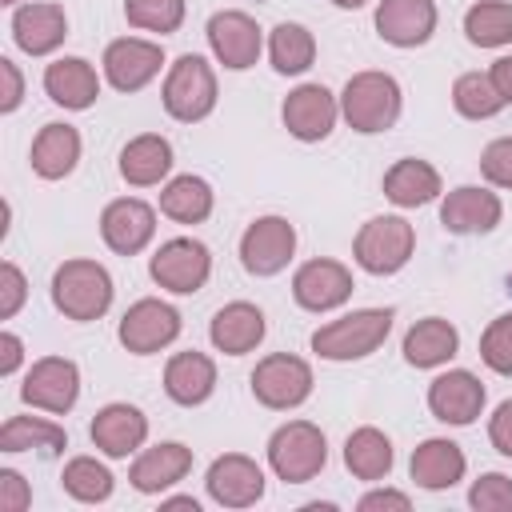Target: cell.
I'll return each instance as SVG.
<instances>
[{
  "mask_svg": "<svg viewBox=\"0 0 512 512\" xmlns=\"http://www.w3.org/2000/svg\"><path fill=\"white\" fill-rule=\"evenodd\" d=\"M340 116L348 120V128L372 136V132H388L400 116V84L388 72H356L348 76L344 92H340Z\"/></svg>",
  "mask_w": 512,
  "mask_h": 512,
  "instance_id": "1",
  "label": "cell"
},
{
  "mask_svg": "<svg viewBox=\"0 0 512 512\" xmlns=\"http://www.w3.org/2000/svg\"><path fill=\"white\" fill-rule=\"evenodd\" d=\"M392 332V308H360L312 332V352L324 360H364Z\"/></svg>",
  "mask_w": 512,
  "mask_h": 512,
  "instance_id": "2",
  "label": "cell"
},
{
  "mask_svg": "<svg viewBox=\"0 0 512 512\" xmlns=\"http://www.w3.org/2000/svg\"><path fill=\"white\" fill-rule=\"evenodd\" d=\"M52 304L68 320H100L112 304V276L96 260H64L52 272Z\"/></svg>",
  "mask_w": 512,
  "mask_h": 512,
  "instance_id": "3",
  "label": "cell"
},
{
  "mask_svg": "<svg viewBox=\"0 0 512 512\" xmlns=\"http://www.w3.org/2000/svg\"><path fill=\"white\" fill-rule=\"evenodd\" d=\"M160 96H164V108H168L172 120L196 124V120H204V116L216 108V72L208 68L204 56L184 52V56L168 68Z\"/></svg>",
  "mask_w": 512,
  "mask_h": 512,
  "instance_id": "4",
  "label": "cell"
},
{
  "mask_svg": "<svg viewBox=\"0 0 512 512\" xmlns=\"http://www.w3.org/2000/svg\"><path fill=\"white\" fill-rule=\"evenodd\" d=\"M416 248V232L404 216H372L356 240H352V256L364 272L372 276H392L412 260Z\"/></svg>",
  "mask_w": 512,
  "mask_h": 512,
  "instance_id": "5",
  "label": "cell"
},
{
  "mask_svg": "<svg viewBox=\"0 0 512 512\" xmlns=\"http://www.w3.org/2000/svg\"><path fill=\"white\" fill-rule=\"evenodd\" d=\"M328 460V444L324 432L308 420H288L272 432L268 440V464L284 484H304L312 480Z\"/></svg>",
  "mask_w": 512,
  "mask_h": 512,
  "instance_id": "6",
  "label": "cell"
},
{
  "mask_svg": "<svg viewBox=\"0 0 512 512\" xmlns=\"http://www.w3.org/2000/svg\"><path fill=\"white\" fill-rule=\"evenodd\" d=\"M252 396L264 408L288 412L312 396V368L292 352H272L252 368Z\"/></svg>",
  "mask_w": 512,
  "mask_h": 512,
  "instance_id": "7",
  "label": "cell"
},
{
  "mask_svg": "<svg viewBox=\"0 0 512 512\" xmlns=\"http://www.w3.org/2000/svg\"><path fill=\"white\" fill-rule=\"evenodd\" d=\"M152 280L176 296H188V292H200L208 272H212V256L200 240L192 236H176V240H164L148 264Z\"/></svg>",
  "mask_w": 512,
  "mask_h": 512,
  "instance_id": "8",
  "label": "cell"
},
{
  "mask_svg": "<svg viewBox=\"0 0 512 512\" xmlns=\"http://www.w3.org/2000/svg\"><path fill=\"white\" fill-rule=\"evenodd\" d=\"M120 344L132 352V356H152L160 348H168L176 336H180V312L164 300H136L124 316H120V328H116Z\"/></svg>",
  "mask_w": 512,
  "mask_h": 512,
  "instance_id": "9",
  "label": "cell"
},
{
  "mask_svg": "<svg viewBox=\"0 0 512 512\" xmlns=\"http://www.w3.org/2000/svg\"><path fill=\"white\" fill-rule=\"evenodd\" d=\"M296 252V228L284 216H260L240 236V264L252 276H276Z\"/></svg>",
  "mask_w": 512,
  "mask_h": 512,
  "instance_id": "10",
  "label": "cell"
},
{
  "mask_svg": "<svg viewBox=\"0 0 512 512\" xmlns=\"http://www.w3.org/2000/svg\"><path fill=\"white\" fill-rule=\"evenodd\" d=\"M20 396L32 408H44L52 416H64L76 404V396H80V372L64 356H40L28 368L24 384H20Z\"/></svg>",
  "mask_w": 512,
  "mask_h": 512,
  "instance_id": "11",
  "label": "cell"
},
{
  "mask_svg": "<svg viewBox=\"0 0 512 512\" xmlns=\"http://www.w3.org/2000/svg\"><path fill=\"white\" fill-rule=\"evenodd\" d=\"M164 64V48L140 36H120L104 48V76L116 92H140Z\"/></svg>",
  "mask_w": 512,
  "mask_h": 512,
  "instance_id": "12",
  "label": "cell"
},
{
  "mask_svg": "<svg viewBox=\"0 0 512 512\" xmlns=\"http://www.w3.org/2000/svg\"><path fill=\"white\" fill-rule=\"evenodd\" d=\"M284 128L296 136V140H324L332 128H336V116H340V100L324 88V84H300L284 96Z\"/></svg>",
  "mask_w": 512,
  "mask_h": 512,
  "instance_id": "13",
  "label": "cell"
},
{
  "mask_svg": "<svg viewBox=\"0 0 512 512\" xmlns=\"http://www.w3.org/2000/svg\"><path fill=\"white\" fill-rule=\"evenodd\" d=\"M208 496L220 504V508H248L264 496V472L252 456L244 452H224L212 460L208 468Z\"/></svg>",
  "mask_w": 512,
  "mask_h": 512,
  "instance_id": "14",
  "label": "cell"
},
{
  "mask_svg": "<svg viewBox=\"0 0 512 512\" xmlns=\"http://www.w3.org/2000/svg\"><path fill=\"white\" fill-rule=\"evenodd\" d=\"M292 296L308 312H332L352 296V272L340 260H308L292 276Z\"/></svg>",
  "mask_w": 512,
  "mask_h": 512,
  "instance_id": "15",
  "label": "cell"
},
{
  "mask_svg": "<svg viewBox=\"0 0 512 512\" xmlns=\"http://www.w3.org/2000/svg\"><path fill=\"white\" fill-rule=\"evenodd\" d=\"M208 44H212V56L232 72H244L260 60V28L248 12H236V8L216 12L208 20Z\"/></svg>",
  "mask_w": 512,
  "mask_h": 512,
  "instance_id": "16",
  "label": "cell"
},
{
  "mask_svg": "<svg viewBox=\"0 0 512 512\" xmlns=\"http://www.w3.org/2000/svg\"><path fill=\"white\" fill-rule=\"evenodd\" d=\"M100 236L112 252L120 256H136L152 236H156V212L152 204L136 200V196H120L104 208L100 216Z\"/></svg>",
  "mask_w": 512,
  "mask_h": 512,
  "instance_id": "17",
  "label": "cell"
},
{
  "mask_svg": "<svg viewBox=\"0 0 512 512\" xmlns=\"http://www.w3.org/2000/svg\"><path fill=\"white\" fill-rule=\"evenodd\" d=\"M504 216V204L496 192L488 188H476V184H464V188H452L440 204V224L456 236H476V232H492Z\"/></svg>",
  "mask_w": 512,
  "mask_h": 512,
  "instance_id": "18",
  "label": "cell"
},
{
  "mask_svg": "<svg viewBox=\"0 0 512 512\" xmlns=\"http://www.w3.org/2000/svg\"><path fill=\"white\" fill-rule=\"evenodd\" d=\"M428 408L444 424H472L484 408V384L468 368H452L428 384Z\"/></svg>",
  "mask_w": 512,
  "mask_h": 512,
  "instance_id": "19",
  "label": "cell"
},
{
  "mask_svg": "<svg viewBox=\"0 0 512 512\" xmlns=\"http://www.w3.org/2000/svg\"><path fill=\"white\" fill-rule=\"evenodd\" d=\"M92 444L112 456V460H124L132 456L144 436H148V416L136 408V404H104L96 416H92Z\"/></svg>",
  "mask_w": 512,
  "mask_h": 512,
  "instance_id": "20",
  "label": "cell"
},
{
  "mask_svg": "<svg viewBox=\"0 0 512 512\" xmlns=\"http://www.w3.org/2000/svg\"><path fill=\"white\" fill-rule=\"evenodd\" d=\"M376 32L380 40L396 48H416L436 32V4L432 0H380Z\"/></svg>",
  "mask_w": 512,
  "mask_h": 512,
  "instance_id": "21",
  "label": "cell"
},
{
  "mask_svg": "<svg viewBox=\"0 0 512 512\" xmlns=\"http://www.w3.org/2000/svg\"><path fill=\"white\" fill-rule=\"evenodd\" d=\"M68 36V16L60 4H20L12 12V40L28 56H48Z\"/></svg>",
  "mask_w": 512,
  "mask_h": 512,
  "instance_id": "22",
  "label": "cell"
},
{
  "mask_svg": "<svg viewBox=\"0 0 512 512\" xmlns=\"http://www.w3.org/2000/svg\"><path fill=\"white\" fill-rule=\"evenodd\" d=\"M44 92L72 112H84L100 96V76L84 56H60L44 68Z\"/></svg>",
  "mask_w": 512,
  "mask_h": 512,
  "instance_id": "23",
  "label": "cell"
},
{
  "mask_svg": "<svg viewBox=\"0 0 512 512\" xmlns=\"http://www.w3.org/2000/svg\"><path fill=\"white\" fill-rule=\"evenodd\" d=\"M188 472H192V448H184L176 440H164V444L144 448L132 460L128 480H132L136 492H164V488L180 484Z\"/></svg>",
  "mask_w": 512,
  "mask_h": 512,
  "instance_id": "24",
  "label": "cell"
},
{
  "mask_svg": "<svg viewBox=\"0 0 512 512\" xmlns=\"http://www.w3.org/2000/svg\"><path fill=\"white\" fill-rule=\"evenodd\" d=\"M208 336H212L216 352H224V356H244V352H252V348L264 340V312H260L256 304H248V300H232V304H224V308L212 316Z\"/></svg>",
  "mask_w": 512,
  "mask_h": 512,
  "instance_id": "25",
  "label": "cell"
},
{
  "mask_svg": "<svg viewBox=\"0 0 512 512\" xmlns=\"http://www.w3.org/2000/svg\"><path fill=\"white\" fill-rule=\"evenodd\" d=\"M212 388H216V364H212V356L188 348V352H176L164 364V392L176 404H184V408L204 404L212 396Z\"/></svg>",
  "mask_w": 512,
  "mask_h": 512,
  "instance_id": "26",
  "label": "cell"
},
{
  "mask_svg": "<svg viewBox=\"0 0 512 512\" xmlns=\"http://www.w3.org/2000/svg\"><path fill=\"white\" fill-rule=\"evenodd\" d=\"M172 172V144L160 132H144L132 136L120 148V176L136 188H152Z\"/></svg>",
  "mask_w": 512,
  "mask_h": 512,
  "instance_id": "27",
  "label": "cell"
},
{
  "mask_svg": "<svg viewBox=\"0 0 512 512\" xmlns=\"http://www.w3.org/2000/svg\"><path fill=\"white\" fill-rule=\"evenodd\" d=\"M408 472H412V480H416L420 488H428V492L452 488V484L464 476V452H460V444H452V440H444V436H432V440H424V444L412 452Z\"/></svg>",
  "mask_w": 512,
  "mask_h": 512,
  "instance_id": "28",
  "label": "cell"
},
{
  "mask_svg": "<svg viewBox=\"0 0 512 512\" xmlns=\"http://www.w3.org/2000/svg\"><path fill=\"white\" fill-rule=\"evenodd\" d=\"M32 172L44 180H64L80 160V132L72 124H44L32 140Z\"/></svg>",
  "mask_w": 512,
  "mask_h": 512,
  "instance_id": "29",
  "label": "cell"
},
{
  "mask_svg": "<svg viewBox=\"0 0 512 512\" xmlns=\"http://www.w3.org/2000/svg\"><path fill=\"white\" fill-rule=\"evenodd\" d=\"M384 196L396 204V208H420L428 200L440 196V172L428 164V160H396L388 172H384Z\"/></svg>",
  "mask_w": 512,
  "mask_h": 512,
  "instance_id": "30",
  "label": "cell"
},
{
  "mask_svg": "<svg viewBox=\"0 0 512 512\" xmlns=\"http://www.w3.org/2000/svg\"><path fill=\"white\" fill-rule=\"evenodd\" d=\"M456 348H460V332L440 316H424L404 332V360L416 368L448 364L456 356Z\"/></svg>",
  "mask_w": 512,
  "mask_h": 512,
  "instance_id": "31",
  "label": "cell"
},
{
  "mask_svg": "<svg viewBox=\"0 0 512 512\" xmlns=\"http://www.w3.org/2000/svg\"><path fill=\"white\" fill-rule=\"evenodd\" d=\"M344 464L356 480H384L392 472V440L380 428H356L344 440Z\"/></svg>",
  "mask_w": 512,
  "mask_h": 512,
  "instance_id": "32",
  "label": "cell"
},
{
  "mask_svg": "<svg viewBox=\"0 0 512 512\" xmlns=\"http://www.w3.org/2000/svg\"><path fill=\"white\" fill-rule=\"evenodd\" d=\"M268 56H272V68H276L280 76H300V72H308L312 60H316V40H312V32H308L304 24L284 20V24H276L272 36H268Z\"/></svg>",
  "mask_w": 512,
  "mask_h": 512,
  "instance_id": "33",
  "label": "cell"
},
{
  "mask_svg": "<svg viewBox=\"0 0 512 512\" xmlns=\"http://www.w3.org/2000/svg\"><path fill=\"white\" fill-rule=\"evenodd\" d=\"M160 212L176 224H200L212 212V188L200 176H176L160 192Z\"/></svg>",
  "mask_w": 512,
  "mask_h": 512,
  "instance_id": "34",
  "label": "cell"
},
{
  "mask_svg": "<svg viewBox=\"0 0 512 512\" xmlns=\"http://www.w3.org/2000/svg\"><path fill=\"white\" fill-rule=\"evenodd\" d=\"M0 448L4 452H28V448H44V452H64L68 436L60 424L40 420V416H12L0 428Z\"/></svg>",
  "mask_w": 512,
  "mask_h": 512,
  "instance_id": "35",
  "label": "cell"
},
{
  "mask_svg": "<svg viewBox=\"0 0 512 512\" xmlns=\"http://www.w3.org/2000/svg\"><path fill=\"white\" fill-rule=\"evenodd\" d=\"M464 32L476 48H504L512 44V4L508 0H480L464 12Z\"/></svg>",
  "mask_w": 512,
  "mask_h": 512,
  "instance_id": "36",
  "label": "cell"
},
{
  "mask_svg": "<svg viewBox=\"0 0 512 512\" xmlns=\"http://www.w3.org/2000/svg\"><path fill=\"white\" fill-rule=\"evenodd\" d=\"M60 484L80 504H100V500L112 496V472L96 456H72L60 472Z\"/></svg>",
  "mask_w": 512,
  "mask_h": 512,
  "instance_id": "37",
  "label": "cell"
},
{
  "mask_svg": "<svg viewBox=\"0 0 512 512\" xmlns=\"http://www.w3.org/2000/svg\"><path fill=\"white\" fill-rule=\"evenodd\" d=\"M452 104L468 120H488V116H496L504 108V96L496 92V84H492L488 72H464L452 84Z\"/></svg>",
  "mask_w": 512,
  "mask_h": 512,
  "instance_id": "38",
  "label": "cell"
},
{
  "mask_svg": "<svg viewBox=\"0 0 512 512\" xmlns=\"http://www.w3.org/2000/svg\"><path fill=\"white\" fill-rule=\"evenodd\" d=\"M124 16L132 28L168 36L184 24V0H124Z\"/></svg>",
  "mask_w": 512,
  "mask_h": 512,
  "instance_id": "39",
  "label": "cell"
},
{
  "mask_svg": "<svg viewBox=\"0 0 512 512\" xmlns=\"http://www.w3.org/2000/svg\"><path fill=\"white\" fill-rule=\"evenodd\" d=\"M480 360L500 372V376H512V312L508 316H496L484 336H480Z\"/></svg>",
  "mask_w": 512,
  "mask_h": 512,
  "instance_id": "40",
  "label": "cell"
},
{
  "mask_svg": "<svg viewBox=\"0 0 512 512\" xmlns=\"http://www.w3.org/2000/svg\"><path fill=\"white\" fill-rule=\"evenodd\" d=\"M468 504L480 508V512H512V480L504 472H484L472 484Z\"/></svg>",
  "mask_w": 512,
  "mask_h": 512,
  "instance_id": "41",
  "label": "cell"
},
{
  "mask_svg": "<svg viewBox=\"0 0 512 512\" xmlns=\"http://www.w3.org/2000/svg\"><path fill=\"white\" fill-rule=\"evenodd\" d=\"M480 172L488 184L512 188V136H500L480 152Z\"/></svg>",
  "mask_w": 512,
  "mask_h": 512,
  "instance_id": "42",
  "label": "cell"
},
{
  "mask_svg": "<svg viewBox=\"0 0 512 512\" xmlns=\"http://www.w3.org/2000/svg\"><path fill=\"white\" fill-rule=\"evenodd\" d=\"M24 296H28L24 272L12 260H4L0 264V320H12L20 312V304H24Z\"/></svg>",
  "mask_w": 512,
  "mask_h": 512,
  "instance_id": "43",
  "label": "cell"
},
{
  "mask_svg": "<svg viewBox=\"0 0 512 512\" xmlns=\"http://www.w3.org/2000/svg\"><path fill=\"white\" fill-rule=\"evenodd\" d=\"M28 504H32V492H28L24 476L12 472V468H4V472H0V508H4V512H24Z\"/></svg>",
  "mask_w": 512,
  "mask_h": 512,
  "instance_id": "44",
  "label": "cell"
},
{
  "mask_svg": "<svg viewBox=\"0 0 512 512\" xmlns=\"http://www.w3.org/2000/svg\"><path fill=\"white\" fill-rule=\"evenodd\" d=\"M488 440L500 456H512V400H504L488 420Z\"/></svg>",
  "mask_w": 512,
  "mask_h": 512,
  "instance_id": "45",
  "label": "cell"
},
{
  "mask_svg": "<svg viewBox=\"0 0 512 512\" xmlns=\"http://www.w3.org/2000/svg\"><path fill=\"white\" fill-rule=\"evenodd\" d=\"M0 80H4L0 112H16V108H20V100H24V76H20V68H16L8 56L0 60Z\"/></svg>",
  "mask_w": 512,
  "mask_h": 512,
  "instance_id": "46",
  "label": "cell"
},
{
  "mask_svg": "<svg viewBox=\"0 0 512 512\" xmlns=\"http://www.w3.org/2000/svg\"><path fill=\"white\" fill-rule=\"evenodd\" d=\"M376 508H396V512H408L412 500L404 492H392V488H376L368 496H360V512H376Z\"/></svg>",
  "mask_w": 512,
  "mask_h": 512,
  "instance_id": "47",
  "label": "cell"
},
{
  "mask_svg": "<svg viewBox=\"0 0 512 512\" xmlns=\"http://www.w3.org/2000/svg\"><path fill=\"white\" fill-rule=\"evenodd\" d=\"M0 372L4 376H12L16 368H20V356H24V344H20V336L16 332H0Z\"/></svg>",
  "mask_w": 512,
  "mask_h": 512,
  "instance_id": "48",
  "label": "cell"
},
{
  "mask_svg": "<svg viewBox=\"0 0 512 512\" xmlns=\"http://www.w3.org/2000/svg\"><path fill=\"white\" fill-rule=\"evenodd\" d=\"M488 76H492L496 92L504 96V104H512V56H500V60L488 68Z\"/></svg>",
  "mask_w": 512,
  "mask_h": 512,
  "instance_id": "49",
  "label": "cell"
},
{
  "mask_svg": "<svg viewBox=\"0 0 512 512\" xmlns=\"http://www.w3.org/2000/svg\"><path fill=\"white\" fill-rule=\"evenodd\" d=\"M164 508H188V512H200V504H196L192 496H172V500H164Z\"/></svg>",
  "mask_w": 512,
  "mask_h": 512,
  "instance_id": "50",
  "label": "cell"
},
{
  "mask_svg": "<svg viewBox=\"0 0 512 512\" xmlns=\"http://www.w3.org/2000/svg\"><path fill=\"white\" fill-rule=\"evenodd\" d=\"M336 8H360V4H368V0H332Z\"/></svg>",
  "mask_w": 512,
  "mask_h": 512,
  "instance_id": "51",
  "label": "cell"
},
{
  "mask_svg": "<svg viewBox=\"0 0 512 512\" xmlns=\"http://www.w3.org/2000/svg\"><path fill=\"white\" fill-rule=\"evenodd\" d=\"M0 4H20V0H0Z\"/></svg>",
  "mask_w": 512,
  "mask_h": 512,
  "instance_id": "52",
  "label": "cell"
}]
</instances>
